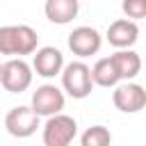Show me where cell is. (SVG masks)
<instances>
[{"label": "cell", "instance_id": "obj_15", "mask_svg": "<svg viewBox=\"0 0 146 146\" xmlns=\"http://www.w3.org/2000/svg\"><path fill=\"white\" fill-rule=\"evenodd\" d=\"M121 9L125 14L128 21H141L146 16V0H123L121 2Z\"/></svg>", "mask_w": 146, "mask_h": 146}, {"label": "cell", "instance_id": "obj_3", "mask_svg": "<svg viewBox=\"0 0 146 146\" xmlns=\"http://www.w3.org/2000/svg\"><path fill=\"white\" fill-rule=\"evenodd\" d=\"M32 75H34L32 73V66L23 57H11L0 68V84L5 87V91L23 94L32 84Z\"/></svg>", "mask_w": 146, "mask_h": 146}, {"label": "cell", "instance_id": "obj_1", "mask_svg": "<svg viewBox=\"0 0 146 146\" xmlns=\"http://www.w3.org/2000/svg\"><path fill=\"white\" fill-rule=\"evenodd\" d=\"M39 46V34L30 25H2L0 27V55L23 57L32 55Z\"/></svg>", "mask_w": 146, "mask_h": 146}, {"label": "cell", "instance_id": "obj_14", "mask_svg": "<svg viewBox=\"0 0 146 146\" xmlns=\"http://www.w3.org/2000/svg\"><path fill=\"white\" fill-rule=\"evenodd\" d=\"M110 144H112V132L105 125H91L80 137V146H110Z\"/></svg>", "mask_w": 146, "mask_h": 146}, {"label": "cell", "instance_id": "obj_4", "mask_svg": "<svg viewBox=\"0 0 146 146\" xmlns=\"http://www.w3.org/2000/svg\"><path fill=\"white\" fill-rule=\"evenodd\" d=\"M75 135H78V123L68 114L48 116V121L43 123V144L46 146H71Z\"/></svg>", "mask_w": 146, "mask_h": 146}, {"label": "cell", "instance_id": "obj_16", "mask_svg": "<svg viewBox=\"0 0 146 146\" xmlns=\"http://www.w3.org/2000/svg\"><path fill=\"white\" fill-rule=\"evenodd\" d=\"M0 68H2V62H0Z\"/></svg>", "mask_w": 146, "mask_h": 146}, {"label": "cell", "instance_id": "obj_11", "mask_svg": "<svg viewBox=\"0 0 146 146\" xmlns=\"http://www.w3.org/2000/svg\"><path fill=\"white\" fill-rule=\"evenodd\" d=\"M110 59H112V64H114V68H116L119 80L130 82V80L137 78L139 71H141V57H139L132 48H128V50H116L114 55H110Z\"/></svg>", "mask_w": 146, "mask_h": 146}, {"label": "cell", "instance_id": "obj_2", "mask_svg": "<svg viewBox=\"0 0 146 146\" xmlns=\"http://www.w3.org/2000/svg\"><path fill=\"white\" fill-rule=\"evenodd\" d=\"M62 87L64 91L71 96V98H87L94 89V82H91V68L84 64V62H71L62 68Z\"/></svg>", "mask_w": 146, "mask_h": 146}, {"label": "cell", "instance_id": "obj_13", "mask_svg": "<svg viewBox=\"0 0 146 146\" xmlns=\"http://www.w3.org/2000/svg\"><path fill=\"white\" fill-rule=\"evenodd\" d=\"M91 82L98 84V87H105V89H107V87H116V84L121 82L110 57H103V59H98V62L91 66Z\"/></svg>", "mask_w": 146, "mask_h": 146}, {"label": "cell", "instance_id": "obj_8", "mask_svg": "<svg viewBox=\"0 0 146 146\" xmlns=\"http://www.w3.org/2000/svg\"><path fill=\"white\" fill-rule=\"evenodd\" d=\"M112 100H114L116 110H121L125 114H135V112L144 110V105H146V91L137 82H123V84L114 87Z\"/></svg>", "mask_w": 146, "mask_h": 146}, {"label": "cell", "instance_id": "obj_7", "mask_svg": "<svg viewBox=\"0 0 146 146\" xmlns=\"http://www.w3.org/2000/svg\"><path fill=\"white\" fill-rule=\"evenodd\" d=\"M100 46H103V36L96 27L80 25L68 34V48L78 57H91L100 50Z\"/></svg>", "mask_w": 146, "mask_h": 146}, {"label": "cell", "instance_id": "obj_9", "mask_svg": "<svg viewBox=\"0 0 146 146\" xmlns=\"http://www.w3.org/2000/svg\"><path fill=\"white\" fill-rule=\"evenodd\" d=\"M32 71H36V75L41 78H55L62 73L64 68V55L59 48L55 46H43V48H36L32 52Z\"/></svg>", "mask_w": 146, "mask_h": 146}, {"label": "cell", "instance_id": "obj_6", "mask_svg": "<svg viewBox=\"0 0 146 146\" xmlns=\"http://www.w3.org/2000/svg\"><path fill=\"white\" fill-rule=\"evenodd\" d=\"M64 91L55 84H41L32 94V110L36 116H55L64 110Z\"/></svg>", "mask_w": 146, "mask_h": 146}, {"label": "cell", "instance_id": "obj_10", "mask_svg": "<svg viewBox=\"0 0 146 146\" xmlns=\"http://www.w3.org/2000/svg\"><path fill=\"white\" fill-rule=\"evenodd\" d=\"M107 41L110 46H114L116 50H128L137 43L139 39V25L135 21H128V18H119L114 23H110L107 27Z\"/></svg>", "mask_w": 146, "mask_h": 146}, {"label": "cell", "instance_id": "obj_5", "mask_svg": "<svg viewBox=\"0 0 146 146\" xmlns=\"http://www.w3.org/2000/svg\"><path fill=\"white\" fill-rule=\"evenodd\" d=\"M39 119H41V116H36L30 105H18V107H11V110L7 112V116H5V128H7V132H9L11 137H16V139H27V137H32V135L36 132Z\"/></svg>", "mask_w": 146, "mask_h": 146}, {"label": "cell", "instance_id": "obj_12", "mask_svg": "<svg viewBox=\"0 0 146 146\" xmlns=\"http://www.w3.org/2000/svg\"><path fill=\"white\" fill-rule=\"evenodd\" d=\"M80 11V2L78 0H46L43 5V14L50 23L55 25H66L71 23Z\"/></svg>", "mask_w": 146, "mask_h": 146}]
</instances>
